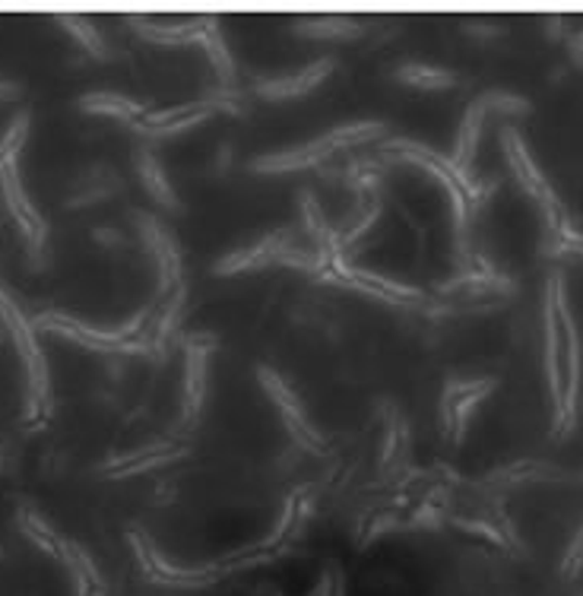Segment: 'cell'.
I'll use <instances>...</instances> for the list:
<instances>
[{"label":"cell","mask_w":583,"mask_h":596,"mask_svg":"<svg viewBox=\"0 0 583 596\" xmlns=\"http://www.w3.org/2000/svg\"><path fill=\"white\" fill-rule=\"evenodd\" d=\"M29 134V112H20L13 124L7 127V134L0 137V194L7 200V210L13 216V223L20 226L23 239L29 244V270H45V244H48V223L36 210L33 198L23 188L16 156L26 143Z\"/></svg>","instance_id":"cell-1"},{"label":"cell","mask_w":583,"mask_h":596,"mask_svg":"<svg viewBox=\"0 0 583 596\" xmlns=\"http://www.w3.org/2000/svg\"><path fill=\"white\" fill-rule=\"evenodd\" d=\"M0 320L10 330L23 365H26V378H29V394H26V419H39L51 413V375H48V362L45 350L39 343V330L33 318L23 315V308L13 302V295L0 286Z\"/></svg>","instance_id":"cell-2"},{"label":"cell","mask_w":583,"mask_h":596,"mask_svg":"<svg viewBox=\"0 0 583 596\" xmlns=\"http://www.w3.org/2000/svg\"><path fill=\"white\" fill-rule=\"evenodd\" d=\"M388 127L381 121H350L343 127H333L330 134L324 137H314L305 147L299 150H282V153H270V156H257L251 160V172L257 175H282V172H302V168H312L320 165L324 160H330L333 153L355 147V143H365V140H375L381 137Z\"/></svg>","instance_id":"cell-3"},{"label":"cell","mask_w":583,"mask_h":596,"mask_svg":"<svg viewBox=\"0 0 583 596\" xmlns=\"http://www.w3.org/2000/svg\"><path fill=\"white\" fill-rule=\"evenodd\" d=\"M558 324H561V406L555 413V438H565L574 432L578 422V403H581V378H583V350L578 320L565 295V279L558 286Z\"/></svg>","instance_id":"cell-4"},{"label":"cell","mask_w":583,"mask_h":596,"mask_svg":"<svg viewBox=\"0 0 583 596\" xmlns=\"http://www.w3.org/2000/svg\"><path fill=\"white\" fill-rule=\"evenodd\" d=\"M502 150H505V160L507 165L514 168L520 188L540 203V210H543L545 216V236H558L561 229H568L571 223H568V213H565L561 200L552 191V185L545 181V175L540 172L536 160L530 156L523 137H520L514 127H505V130H502Z\"/></svg>","instance_id":"cell-5"},{"label":"cell","mask_w":583,"mask_h":596,"mask_svg":"<svg viewBox=\"0 0 583 596\" xmlns=\"http://www.w3.org/2000/svg\"><path fill=\"white\" fill-rule=\"evenodd\" d=\"M530 99L523 96H514L507 89H489L482 92L464 115V124H460V134H457V150H454V168L464 172V175H472L469 165L476 160V150H479V137H482V127H485V118L489 112H502V115H530Z\"/></svg>","instance_id":"cell-6"},{"label":"cell","mask_w":583,"mask_h":596,"mask_svg":"<svg viewBox=\"0 0 583 596\" xmlns=\"http://www.w3.org/2000/svg\"><path fill=\"white\" fill-rule=\"evenodd\" d=\"M498 381L495 378H451L441 391V432L451 438L454 444H460L467 435L469 416L476 409V403L489 397V391H495Z\"/></svg>","instance_id":"cell-7"},{"label":"cell","mask_w":583,"mask_h":596,"mask_svg":"<svg viewBox=\"0 0 583 596\" xmlns=\"http://www.w3.org/2000/svg\"><path fill=\"white\" fill-rule=\"evenodd\" d=\"M257 381H261V388L267 391V397L276 403V409H279V416H282V422H286V429L292 432V438H295L302 447L317 451L324 438H320V432L312 426V419H308L305 406L295 397V391H292L273 368H267V365L257 368Z\"/></svg>","instance_id":"cell-8"},{"label":"cell","mask_w":583,"mask_h":596,"mask_svg":"<svg viewBox=\"0 0 583 596\" xmlns=\"http://www.w3.org/2000/svg\"><path fill=\"white\" fill-rule=\"evenodd\" d=\"M137 226H140V239L147 244V251L159 264V292H162V299H168L175 289H181V248L175 236L165 232V226L150 213H140Z\"/></svg>","instance_id":"cell-9"},{"label":"cell","mask_w":583,"mask_h":596,"mask_svg":"<svg viewBox=\"0 0 583 596\" xmlns=\"http://www.w3.org/2000/svg\"><path fill=\"white\" fill-rule=\"evenodd\" d=\"M299 241L292 236V229H276L270 236H264L261 241H254V244H248V248H238L232 254H226L216 267H213V274H219V277H232V274H241V270H257V267H267V264H279V257L289 251V248H295Z\"/></svg>","instance_id":"cell-10"},{"label":"cell","mask_w":583,"mask_h":596,"mask_svg":"<svg viewBox=\"0 0 583 596\" xmlns=\"http://www.w3.org/2000/svg\"><path fill=\"white\" fill-rule=\"evenodd\" d=\"M216 350V340L213 337H203L197 333L185 343V356H188V371H185V409L181 416L191 422L200 416L203 409V397H206V362L210 353Z\"/></svg>","instance_id":"cell-11"},{"label":"cell","mask_w":583,"mask_h":596,"mask_svg":"<svg viewBox=\"0 0 583 596\" xmlns=\"http://www.w3.org/2000/svg\"><path fill=\"white\" fill-rule=\"evenodd\" d=\"M330 74H333V61H330V58H320V61L305 64V67H302L299 74H292V77H273V80L254 83V92H257L261 99H267V102H286V99H299V96L317 89Z\"/></svg>","instance_id":"cell-12"},{"label":"cell","mask_w":583,"mask_h":596,"mask_svg":"<svg viewBox=\"0 0 583 596\" xmlns=\"http://www.w3.org/2000/svg\"><path fill=\"white\" fill-rule=\"evenodd\" d=\"M140 39L156 41V45H191L203 41V33L210 26V16H194V20H153V16H130L127 20Z\"/></svg>","instance_id":"cell-13"},{"label":"cell","mask_w":583,"mask_h":596,"mask_svg":"<svg viewBox=\"0 0 583 596\" xmlns=\"http://www.w3.org/2000/svg\"><path fill=\"white\" fill-rule=\"evenodd\" d=\"M121 175L112 172L105 162H96L86 168V175L79 178L77 191L67 198V210H83V206H92V203H102V200L121 194Z\"/></svg>","instance_id":"cell-14"},{"label":"cell","mask_w":583,"mask_h":596,"mask_svg":"<svg viewBox=\"0 0 583 596\" xmlns=\"http://www.w3.org/2000/svg\"><path fill=\"white\" fill-rule=\"evenodd\" d=\"M79 112L86 115H99V118H117L127 121V124H137V121L147 118V109L140 102H134L130 96H121L112 89H99V92H86L77 99Z\"/></svg>","instance_id":"cell-15"},{"label":"cell","mask_w":583,"mask_h":596,"mask_svg":"<svg viewBox=\"0 0 583 596\" xmlns=\"http://www.w3.org/2000/svg\"><path fill=\"white\" fill-rule=\"evenodd\" d=\"M134 162H137L140 181H143V188L150 191V198L156 200L162 210H168V213H181V200L175 194V188H172V181H168V175H165V165L156 160V153L147 150V147H140V150L134 153Z\"/></svg>","instance_id":"cell-16"},{"label":"cell","mask_w":583,"mask_h":596,"mask_svg":"<svg viewBox=\"0 0 583 596\" xmlns=\"http://www.w3.org/2000/svg\"><path fill=\"white\" fill-rule=\"evenodd\" d=\"M295 29H299L302 36H308V39L317 41H352L355 36H362L365 26H362L355 16H312V20H299Z\"/></svg>","instance_id":"cell-17"},{"label":"cell","mask_w":583,"mask_h":596,"mask_svg":"<svg viewBox=\"0 0 583 596\" xmlns=\"http://www.w3.org/2000/svg\"><path fill=\"white\" fill-rule=\"evenodd\" d=\"M54 20H58V26H64L79 41V48L89 51V58H96V61H112L115 58L112 45L102 39V33L86 16H79V13H58Z\"/></svg>","instance_id":"cell-18"},{"label":"cell","mask_w":583,"mask_h":596,"mask_svg":"<svg viewBox=\"0 0 583 596\" xmlns=\"http://www.w3.org/2000/svg\"><path fill=\"white\" fill-rule=\"evenodd\" d=\"M203 48H206V54H210V61H213V67H216V74H219V80H223V89H232L235 83V64H232V54H229V45L223 39V33H219V20L216 16H210V26H206V33H203V41H200Z\"/></svg>","instance_id":"cell-19"},{"label":"cell","mask_w":583,"mask_h":596,"mask_svg":"<svg viewBox=\"0 0 583 596\" xmlns=\"http://www.w3.org/2000/svg\"><path fill=\"white\" fill-rule=\"evenodd\" d=\"M396 80L406 83V86H413V89H428V92H434V89H451V86H457V77L451 74V71H444V67H431V64H403L400 71H396Z\"/></svg>","instance_id":"cell-20"},{"label":"cell","mask_w":583,"mask_h":596,"mask_svg":"<svg viewBox=\"0 0 583 596\" xmlns=\"http://www.w3.org/2000/svg\"><path fill=\"white\" fill-rule=\"evenodd\" d=\"M543 254H548V257H558V254H574V257H581L583 261V236L578 232V229H574V226L561 229L558 236H545Z\"/></svg>","instance_id":"cell-21"},{"label":"cell","mask_w":583,"mask_h":596,"mask_svg":"<svg viewBox=\"0 0 583 596\" xmlns=\"http://www.w3.org/2000/svg\"><path fill=\"white\" fill-rule=\"evenodd\" d=\"M583 571V527L578 530V536H574V543L568 546V556L561 561V574L565 578H578Z\"/></svg>","instance_id":"cell-22"},{"label":"cell","mask_w":583,"mask_h":596,"mask_svg":"<svg viewBox=\"0 0 583 596\" xmlns=\"http://www.w3.org/2000/svg\"><path fill=\"white\" fill-rule=\"evenodd\" d=\"M92 239L99 241L102 248H124V241H127L117 229H112V226H96V229H92Z\"/></svg>","instance_id":"cell-23"},{"label":"cell","mask_w":583,"mask_h":596,"mask_svg":"<svg viewBox=\"0 0 583 596\" xmlns=\"http://www.w3.org/2000/svg\"><path fill=\"white\" fill-rule=\"evenodd\" d=\"M571 58L578 61V67H583V33L578 39H571Z\"/></svg>","instance_id":"cell-24"},{"label":"cell","mask_w":583,"mask_h":596,"mask_svg":"<svg viewBox=\"0 0 583 596\" xmlns=\"http://www.w3.org/2000/svg\"><path fill=\"white\" fill-rule=\"evenodd\" d=\"M229 160H232V150L226 147V150H223V153L216 156V162H213V165H219V172H226V168H229Z\"/></svg>","instance_id":"cell-25"},{"label":"cell","mask_w":583,"mask_h":596,"mask_svg":"<svg viewBox=\"0 0 583 596\" xmlns=\"http://www.w3.org/2000/svg\"><path fill=\"white\" fill-rule=\"evenodd\" d=\"M0 340H3V330H0Z\"/></svg>","instance_id":"cell-26"},{"label":"cell","mask_w":583,"mask_h":596,"mask_svg":"<svg viewBox=\"0 0 583 596\" xmlns=\"http://www.w3.org/2000/svg\"><path fill=\"white\" fill-rule=\"evenodd\" d=\"M0 467H3V457H0Z\"/></svg>","instance_id":"cell-27"},{"label":"cell","mask_w":583,"mask_h":596,"mask_svg":"<svg viewBox=\"0 0 583 596\" xmlns=\"http://www.w3.org/2000/svg\"><path fill=\"white\" fill-rule=\"evenodd\" d=\"M0 558H3V549H0Z\"/></svg>","instance_id":"cell-28"}]
</instances>
